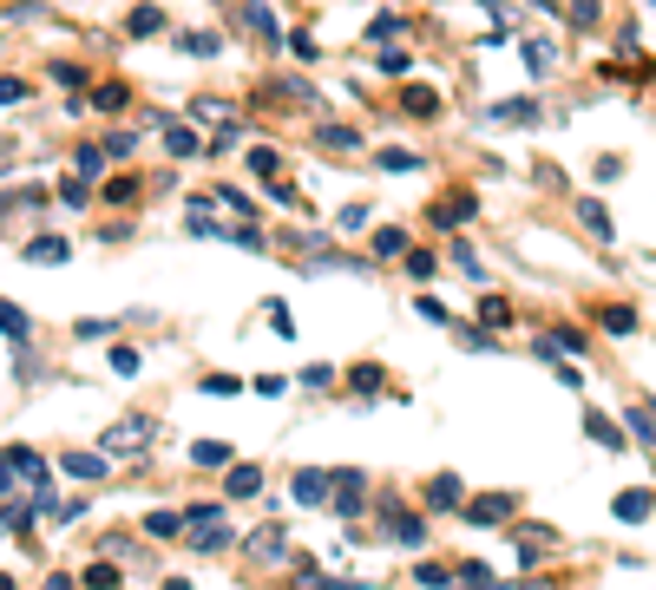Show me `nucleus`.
Here are the masks:
<instances>
[{"label": "nucleus", "mask_w": 656, "mask_h": 590, "mask_svg": "<svg viewBox=\"0 0 656 590\" xmlns=\"http://www.w3.org/2000/svg\"><path fill=\"white\" fill-rule=\"evenodd\" d=\"M198 211H191V230L198 236H230V243H243V250H263V230H256V211L236 197V191H211V197H191Z\"/></svg>", "instance_id": "obj_1"}, {"label": "nucleus", "mask_w": 656, "mask_h": 590, "mask_svg": "<svg viewBox=\"0 0 656 590\" xmlns=\"http://www.w3.org/2000/svg\"><path fill=\"white\" fill-rule=\"evenodd\" d=\"M184 525H191V531H184V538H191V551H223V545H230V518H223L218 506H191Z\"/></svg>", "instance_id": "obj_2"}, {"label": "nucleus", "mask_w": 656, "mask_h": 590, "mask_svg": "<svg viewBox=\"0 0 656 590\" xmlns=\"http://www.w3.org/2000/svg\"><path fill=\"white\" fill-rule=\"evenodd\" d=\"M290 499H295V506H329V499H335V472L302 466V472L290 479Z\"/></svg>", "instance_id": "obj_3"}, {"label": "nucleus", "mask_w": 656, "mask_h": 590, "mask_svg": "<svg viewBox=\"0 0 656 590\" xmlns=\"http://www.w3.org/2000/svg\"><path fill=\"white\" fill-rule=\"evenodd\" d=\"M460 512H466V525H506V518L518 512V499H512V492H480V499H466Z\"/></svg>", "instance_id": "obj_4"}, {"label": "nucleus", "mask_w": 656, "mask_h": 590, "mask_svg": "<svg viewBox=\"0 0 656 590\" xmlns=\"http://www.w3.org/2000/svg\"><path fill=\"white\" fill-rule=\"evenodd\" d=\"M243 551H250L256 564H283V558H290V538H283V525H256V531L243 538Z\"/></svg>", "instance_id": "obj_5"}, {"label": "nucleus", "mask_w": 656, "mask_h": 590, "mask_svg": "<svg viewBox=\"0 0 656 590\" xmlns=\"http://www.w3.org/2000/svg\"><path fill=\"white\" fill-rule=\"evenodd\" d=\"M145 446H151V420H145V414H132V420L105 427V452H145Z\"/></svg>", "instance_id": "obj_6"}, {"label": "nucleus", "mask_w": 656, "mask_h": 590, "mask_svg": "<svg viewBox=\"0 0 656 590\" xmlns=\"http://www.w3.org/2000/svg\"><path fill=\"white\" fill-rule=\"evenodd\" d=\"M381 518H387V538H394V545H421V538H427V525L414 512H401V499H381Z\"/></svg>", "instance_id": "obj_7"}, {"label": "nucleus", "mask_w": 656, "mask_h": 590, "mask_svg": "<svg viewBox=\"0 0 656 590\" xmlns=\"http://www.w3.org/2000/svg\"><path fill=\"white\" fill-rule=\"evenodd\" d=\"M329 506H335L342 518L362 512V472H355V466H342V472H335V499H329Z\"/></svg>", "instance_id": "obj_8"}, {"label": "nucleus", "mask_w": 656, "mask_h": 590, "mask_svg": "<svg viewBox=\"0 0 656 590\" xmlns=\"http://www.w3.org/2000/svg\"><path fill=\"white\" fill-rule=\"evenodd\" d=\"M427 506H434V512H460V506H466V492H460L453 472H440L434 486H427Z\"/></svg>", "instance_id": "obj_9"}, {"label": "nucleus", "mask_w": 656, "mask_h": 590, "mask_svg": "<svg viewBox=\"0 0 656 590\" xmlns=\"http://www.w3.org/2000/svg\"><path fill=\"white\" fill-rule=\"evenodd\" d=\"M401 112H407V119H440V92H434V85H407Z\"/></svg>", "instance_id": "obj_10"}, {"label": "nucleus", "mask_w": 656, "mask_h": 590, "mask_svg": "<svg viewBox=\"0 0 656 590\" xmlns=\"http://www.w3.org/2000/svg\"><path fill=\"white\" fill-rule=\"evenodd\" d=\"M125 33H132V40H151V33H164V7H132Z\"/></svg>", "instance_id": "obj_11"}, {"label": "nucleus", "mask_w": 656, "mask_h": 590, "mask_svg": "<svg viewBox=\"0 0 656 590\" xmlns=\"http://www.w3.org/2000/svg\"><path fill=\"white\" fill-rule=\"evenodd\" d=\"M73 250H67V236H33L27 243V263H67Z\"/></svg>", "instance_id": "obj_12"}, {"label": "nucleus", "mask_w": 656, "mask_h": 590, "mask_svg": "<svg viewBox=\"0 0 656 590\" xmlns=\"http://www.w3.org/2000/svg\"><path fill=\"white\" fill-rule=\"evenodd\" d=\"M230 499H250V492H263V466H230Z\"/></svg>", "instance_id": "obj_13"}, {"label": "nucleus", "mask_w": 656, "mask_h": 590, "mask_svg": "<svg viewBox=\"0 0 656 590\" xmlns=\"http://www.w3.org/2000/svg\"><path fill=\"white\" fill-rule=\"evenodd\" d=\"M493 119H499V125H532V119H538V105H532V99H499V105H493Z\"/></svg>", "instance_id": "obj_14"}, {"label": "nucleus", "mask_w": 656, "mask_h": 590, "mask_svg": "<svg viewBox=\"0 0 656 590\" xmlns=\"http://www.w3.org/2000/svg\"><path fill=\"white\" fill-rule=\"evenodd\" d=\"M315 145H329V151H355V145H362V132H355V125H315Z\"/></svg>", "instance_id": "obj_15"}, {"label": "nucleus", "mask_w": 656, "mask_h": 590, "mask_svg": "<svg viewBox=\"0 0 656 590\" xmlns=\"http://www.w3.org/2000/svg\"><path fill=\"white\" fill-rule=\"evenodd\" d=\"M60 472H73V479H105V459H99V452H67Z\"/></svg>", "instance_id": "obj_16"}, {"label": "nucleus", "mask_w": 656, "mask_h": 590, "mask_svg": "<svg viewBox=\"0 0 656 590\" xmlns=\"http://www.w3.org/2000/svg\"><path fill=\"white\" fill-rule=\"evenodd\" d=\"M610 512L624 518V525H637V518H650V492H617V499H610Z\"/></svg>", "instance_id": "obj_17"}, {"label": "nucleus", "mask_w": 656, "mask_h": 590, "mask_svg": "<svg viewBox=\"0 0 656 590\" xmlns=\"http://www.w3.org/2000/svg\"><path fill=\"white\" fill-rule=\"evenodd\" d=\"M578 217H584V230H591L597 243H610V211H604L597 197H584V204H578Z\"/></svg>", "instance_id": "obj_18"}, {"label": "nucleus", "mask_w": 656, "mask_h": 590, "mask_svg": "<svg viewBox=\"0 0 656 590\" xmlns=\"http://www.w3.org/2000/svg\"><path fill=\"white\" fill-rule=\"evenodd\" d=\"M243 27H250V33H263V40H276V20H270V7H263V0H250V7H243Z\"/></svg>", "instance_id": "obj_19"}, {"label": "nucleus", "mask_w": 656, "mask_h": 590, "mask_svg": "<svg viewBox=\"0 0 656 590\" xmlns=\"http://www.w3.org/2000/svg\"><path fill=\"white\" fill-rule=\"evenodd\" d=\"M552 60H558V47H552V40H538V33H532V40H525V67H532V73H545V67H552Z\"/></svg>", "instance_id": "obj_20"}, {"label": "nucleus", "mask_w": 656, "mask_h": 590, "mask_svg": "<svg viewBox=\"0 0 656 590\" xmlns=\"http://www.w3.org/2000/svg\"><path fill=\"white\" fill-rule=\"evenodd\" d=\"M0 335H7V342H27V308L0 302Z\"/></svg>", "instance_id": "obj_21"}, {"label": "nucleus", "mask_w": 656, "mask_h": 590, "mask_svg": "<svg viewBox=\"0 0 656 590\" xmlns=\"http://www.w3.org/2000/svg\"><path fill=\"white\" fill-rule=\"evenodd\" d=\"M480 322H486V328H506V322H512V302H506V295H486V302H480Z\"/></svg>", "instance_id": "obj_22"}, {"label": "nucleus", "mask_w": 656, "mask_h": 590, "mask_svg": "<svg viewBox=\"0 0 656 590\" xmlns=\"http://www.w3.org/2000/svg\"><path fill=\"white\" fill-rule=\"evenodd\" d=\"M164 151H171V157H191V151H198V132H184V125H164Z\"/></svg>", "instance_id": "obj_23"}, {"label": "nucleus", "mask_w": 656, "mask_h": 590, "mask_svg": "<svg viewBox=\"0 0 656 590\" xmlns=\"http://www.w3.org/2000/svg\"><path fill=\"white\" fill-rule=\"evenodd\" d=\"M145 531H151V538H178V531H184V512H151Z\"/></svg>", "instance_id": "obj_24"}, {"label": "nucleus", "mask_w": 656, "mask_h": 590, "mask_svg": "<svg viewBox=\"0 0 656 590\" xmlns=\"http://www.w3.org/2000/svg\"><path fill=\"white\" fill-rule=\"evenodd\" d=\"M191 459H198V466H230V446L223 440H198L191 446Z\"/></svg>", "instance_id": "obj_25"}, {"label": "nucleus", "mask_w": 656, "mask_h": 590, "mask_svg": "<svg viewBox=\"0 0 656 590\" xmlns=\"http://www.w3.org/2000/svg\"><path fill=\"white\" fill-rule=\"evenodd\" d=\"M407 276H414V283H434V276H440V263L427 256V250H407Z\"/></svg>", "instance_id": "obj_26"}, {"label": "nucleus", "mask_w": 656, "mask_h": 590, "mask_svg": "<svg viewBox=\"0 0 656 590\" xmlns=\"http://www.w3.org/2000/svg\"><path fill=\"white\" fill-rule=\"evenodd\" d=\"M453 263H460V276H473V283L486 276V269H480V250H473V243H453Z\"/></svg>", "instance_id": "obj_27"}, {"label": "nucleus", "mask_w": 656, "mask_h": 590, "mask_svg": "<svg viewBox=\"0 0 656 590\" xmlns=\"http://www.w3.org/2000/svg\"><path fill=\"white\" fill-rule=\"evenodd\" d=\"M13 486H27V479H20V459H13V446H7V452H0V499H7Z\"/></svg>", "instance_id": "obj_28"}, {"label": "nucleus", "mask_w": 656, "mask_h": 590, "mask_svg": "<svg viewBox=\"0 0 656 590\" xmlns=\"http://www.w3.org/2000/svg\"><path fill=\"white\" fill-rule=\"evenodd\" d=\"M466 211H473L466 197H446V204L434 211V223H446V230H460V223H466Z\"/></svg>", "instance_id": "obj_29"}, {"label": "nucleus", "mask_w": 656, "mask_h": 590, "mask_svg": "<svg viewBox=\"0 0 656 590\" xmlns=\"http://www.w3.org/2000/svg\"><path fill=\"white\" fill-rule=\"evenodd\" d=\"M276 164H283V157H276V145H256V151H250V171H256V177H276Z\"/></svg>", "instance_id": "obj_30"}, {"label": "nucleus", "mask_w": 656, "mask_h": 590, "mask_svg": "<svg viewBox=\"0 0 656 590\" xmlns=\"http://www.w3.org/2000/svg\"><path fill=\"white\" fill-rule=\"evenodd\" d=\"M191 112H198V119H204V125H230V105H223V99H198V105H191Z\"/></svg>", "instance_id": "obj_31"}, {"label": "nucleus", "mask_w": 656, "mask_h": 590, "mask_svg": "<svg viewBox=\"0 0 656 590\" xmlns=\"http://www.w3.org/2000/svg\"><path fill=\"white\" fill-rule=\"evenodd\" d=\"M584 427H591V440H597V446H624V434H617V427H610V420H604V414H591V420H584Z\"/></svg>", "instance_id": "obj_32"}, {"label": "nucleus", "mask_w": 656, "mask_h": 590, "mask_svg": "<svg viewBox=\"0 0 656 590\" xmlns=\"http://www.w3.org/2000/svg\"><path fill=\"white\" fill-rule=\"evenodd\" d=\"M92 105H99V112H119V105H125V85H119V79H112V85H99V92H92Z\"/></svg>", "instance_id": "obj_33"}, {"label": "nucleus", "mask_w": 656, "mask_h": 590, "mask_svg": "<svg viewBox=\"0 0 656 590\" xmlns=\"http://www.w3.org/2000/svg\"><path fill=\"white\" fill-rule=\"evenodd\" d=\"M374 164H381V171H421V157H414V151H381Z\"/></svg>", "instance_id": "obj_34"}, {"label": "nucleus", "mask_w": 656, "mask_h": 590, "mask_svg": "<svg viewBox=\"0 0 656 590\" xmlns=\"http://www.w3.org/2000/svg\"><path fill=\"white\" fill-rule=\"evenodd\" d=\"M374 250H381V256H407V230H381Z\"/></svg>", "instance_id": "obj_35"}, {"label": "nucleus", "mask_w": 656, "mask_h": 590, "mask_svg": "<svg viewBox=\"0 0 656 590\" xmlns=\"http://www.w3.org/2000/svg\"><path fill=\"white\" fill-rule=\"evenodd\" d=\"M597 322H604L610 335H630V322H637V315H630V308H597Z\"/></svg>", "instance_id": "obj_36"}, {"label": "nucleus", "mask_w": 656, "mask_h": 590, "mask_svg": "<svg viewBox=\"0 0 656 590\" xmlns=\"http://www.w3.org/2000/svg\"><path fill=\"white\" fill-rule=\"evenodd\" d=\"M105 171V151L99 145H79V177H99Z\"/></svg>", "instance_id": "obj_37"}, {"label": "nucleus", "mask_w": 656, "mask_h": 590, "mask_svg": "<svg viewBox=\"0 0 656 590\" xmlns=\"http://www.w3.org/2000/svg\"><path fill=\"white\" fill-rule=\"evenodd\" d=\"M565 20H572V27H597V0H572Z\"/></svg>", "instance_id": "obj_38"}, {"label": "nucleus", "mask_w": 656, "mask_h": 590, "mask_svg": "<svg viewBox=\"0 0 656 590\" xmlns=\"http://www.w3.org/2000/svg\"><path fill=\"white\" fill-rule=\"evenodd\" d=\"M105 197H112V204H132V197H139V177H112Z\"/></svg>", "instance_id": "obj_39"}, {"label": "nucleus", "mask_w": 656, "mask_h": 590, "mask_svg": "<svg viewBox=\"0 0 656 590\" xmlns=\"http://www.w3.org/2000/svg\"><path fill=\"white\" fill-rule=\"evenodd\" d=\"M374 67H381V73H407V67H414V60H407V53H401V47H387V53H381V60H374Z\"/></svg>", "instance_id": "obj_40"}, {"label": "nucleus", "mask_w": 656, "mask_h": 590, "mask_svg": "<svg viewBox=\"0 0 656 590\" xmlns=\"http://www.w3.org/2000/svg\"><path fill=\"white\" fill-rule=\"evenodd\" d=\"M236 387H243L236 374H204V394H236Z\"/></svg>", "instance_id": "obj_41"}, {"label": "nucleus", "mask_w": 656, "mask_h": 590, "mask_svg": "<svg viewBox=\"0 0 656 590\" xmlns=\"http://www.w3.org/2000/svg\"><path fill=\"white\" fill-rule=\"evenodd\" d=\"M132 145H139L132 132H112V139H105V157H132Z\"/></svg>", "instance_id": "obj_42"}, {"label": "nucleus", "mask_w": 656, "mask_h": 590, "mask_svg": "<svg viewBox=\"0 0 656 590\" xmlns=\"http://www.w3.org/2000/svg\"><path fill=\"white\" fill-rule=\"evenodd\" d=\"M329 380H335V368H329V362H315V368H302V387H329Z\"/></svg>", "instance_id": "obj_43"}, {"label": "nucleus", "mask_w": 656, "mask_h": 590, "mask_svg": "<svg viewBox=\"0 0 656 590\" xmlns=\"http://www.w3.org/2000/svg\"><path fill=\"white\" fill-rule=\"evenodd\" d=\"M184 53H218V33H184Z\"/></svg>", "instance_id": "obj_44"}, {"label": "nucleus", "mask_w": 656, "mask_h": 590, "mask_svg": "<svg viewBox=\"0 0 656 590\" xmlns=\"http://www.w3.org/2000/svg\"><path fill=\"white\" fill-rule=\"evenodd\" d=\"M270 328H276V335H295V322H290V308H283V302H270Z\"/></svg>", "instance_id": "obj_45"}, {"label": "nucleus", "mask_w": 656, "mask_h": 590, "mask_svg": "<svg viewBox=\"0 0 656 590\" xmlns=\"http://www.w3.org/2000/svg\"><path fill=\"white\" fill-rule=\"evenodd\" d=\"M349 380H355V387H362V394H374V387H381V368H367V362H362V368L349 374Z\"/></svg>", "instance_id": "obj_46"}, {"label": "nucleus", "mask_w": 656, "mask_h": 590, "mask_svg": "<svg viewBox=\"0 0 656 590\" xmlns=\"http://www.w3.org/2000/svg\"><path fill=\"white\" fill-rule=\"evenodd\" d=\"M446 578H453L446 564H421V571H414V584H446Z\"/></svg>", "instance_id": "obj_47"}, {"label": "nucleus", "mask_w": 656, "mask_h": 590, "mask_svg": "<svg viewBox=\"0 0 656 590\" xmlns=\"http://www.w3.org/2000/svg\"><path fill=\"white\" fill-rule=\"evenodd\" d=\"M13 99H27V79H0V105H13Z\"/></svg>", "instance_id": "obj_48"}]
</instances>
